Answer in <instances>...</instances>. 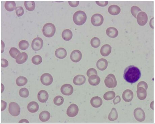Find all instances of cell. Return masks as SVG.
<instances>
[{
  "label": "cell",
  "instance_id": "obj_40",
  "mask_svg": "<svg viewBox=\"0 0 155 124\" xmlns=\"http://www.w3.org/2000/svg\"><path fill=\"white\" fill-rule=\"evenodd\" d=\"M20 96L23 98H27L29 96V90L26 88H23L20 89L19 92Z\"/></svg>",
  "mask_w": 155,
  "mask_h": 124
},
{
  "label": "cell",
  "instance_id": "obj_49",
  "mask_svg": "<svg viewBox=\"0 0 155 124\" xmlns=\"http://www.w3.org/2000/svg\"><path fill=\"white\" fill-rule=\"evenodd\" d=\"M1 53H3L4 52V48L5 47V45L4 43L3 42V41H1Z\"/></svg>",
  "mask_w": 155,
  "mask_h": 124
},
{
  "label": "cell",
  "instance_id": "obj_3",
  "mask_svg": "<svg viewBox=\"0 0 155 124\" xmlns=\"http://www.w3.org/2000/svg\"><path fill=\"white\" fill-rule=\"evenodd\" d=\"M42 31L43 35L45 37H51L55 35L56 31V28L53 24L48 23L44 25Z\"/></svg>",
  "mask_w": 155,
  "mask_h": 124
},
{
  "label": "cell",
  "instance_id": "obj_21",
  "mask_svg": "<svg viewBox=\"0 0 155 124\" xmlns=\"http://www.w3.org/2000/svg\"><path fill=\"white\" fill-rule=\"evenodd\" d=\"M88 83L92 86H97L99 84L100 82V79L97 75H91L88 78Z\"/></svg>",
  "mask_w": 155,
  "mask_h": 124
},
{
  "label": "cell",
  "instance_id": "obj_15",
  "mask_svg": "<svg viewBox=\"0 0 155 124\" xmlns=\"http://www.w3.org/2000/svg\"><path fill=\"white\" fill-rule=\"evenodd\" d=\"M122 97L124 101L127 102L131 101L134 97L133 92L130 90H126L123 93Z\"/></svg>",
  "mask_w": 155,
  "mask_h": 124
},
{
  "label": "cell",
  "instance_id": "obj_8",
  "mask_svg": "<svg viewBox=\"0 0 155 124\" xmlns=\"http://www.w3.org/2000/svg\"><path fill=\"white\" fill-rule=\"evenodd\" d=\"M40 81L44 85L48 86L51 85L53 83V78L50 74L45 73L41 76Z\"/></svg>",
  "mask_w": 155,
  "mask_h": 124
},
{
  "label": "cell",
  "instance_id": "obj_18",
  "mask_svg": "<svg viewBox=\"0 0 155 124\" xmlns=\"http://www.w3.org/2000/svg\"><path fill=\"white\" fill-rule=\"evenodd\" d=\"M86 77L84 75H78L75 76L73 79L74 84L77 85H81L85 83Z\"/></svg>",
  "mask_w": 155,
  "mask_h": 124
},
{
  "label": "cell",
  "instance_id": "obj_43",
  "mask_svg": "<svg viewBox=\"0 0 155 124\" xmlns=\"http://www.w3.org/2000/svg\"><path fill=\"white\" fill-rule=\"evenodd\" d=\"M140 87H144V88L147 90L148 89V85L145 82L142 81L139 82L137 85V88Z\"/></svg>",
  "mask_w": 155,
  "mask_h": 124
},
{
  "label": "cell",
  "instance_id": "obj_39",
  "mask_svg": "<svg viewBox=\"0 0 155 124\" xmlns=\"http://www.w3.org/2000/svg\"><path fill=\"white\" fill-rule=\"evenodd\" d=\"M141 12H142L141 10L139 8L136 6H133L131 8V12L132 14L135 18H136L138 14Z\"/></svg>",
  "mask_w": 155,
  "mask_h": 124
},
{
  "label": "cell",
  "instance_id": "obj_42",
  "mask_svg": "<svg viewBox=\"0 0 155 124\" xmlns=\"http://www.w3.org/2000/svg\"><path fill=\"white\" fill-rule=\"evenodd\" d=\"M87 76L89 77L90 76L92 75H98L96 69L92 68L88 70L86 72Z\"/></svg>",
  "mask_w": 155,
  "mask_h": 124
},
{
  "label": "cell",
  "instance_id": "obj_25",
  "mask_svg": "<svg viewBox=\"0 0 155 124\" xmlns=\"http://www.w3.org/2000/svg\"><path fill=\"white\" fill-rule=\"evenodd\" d=\"M106 34L108 37L114 38L117 37L118 35V31L115 28L110 27L106 29Z\"/></svg>",
  "mask_w": 155,
  "mask_h": 124
},
{
  "label": "cell",
  "instance_id": "obj_10",
  "mask_svg": "<svg viewBox=\"0 0 155 124\" xmlns=\"http://www.w3.org/2000/svg\"><path fill=\"white\" fill-rule=\"evenodd\" d=\"M79 112V108L78 106L75 104L70 105L67 111V114L68 116L73 117L78 115Z\"/></svg>",
  "mask_w": 155,
  "mask_h": 124
},
{
  "label": "cell",
  "instance_id": "obj_23",
  "mask_svg": "<svg viewBox=\"0 0 155 124\" xmlns=\"http://www.w3.org/2000/svg\"><path fill=\"white\" fill-rule=\"evenodd\" d=\"M39 107V105L37 102L32 101L28 104L27 108L30 112L35 113L38 111Z\"/></svg>",
  "mask_w": 155,
  "mask_h": 124
},
{
  "label": "cell",
  "instance_id": "obj_13",
  "mask_svg": "<svg viewBox=\"0 0 155 124\" xmlns=\"http://www.w3.org/2000/svg\"><path fill=\"white\" fill-rule=\"evenodd\" d=\"M82 54L81 52L78 50H74L70 55V59L74 63H78L81 60Z\"/></svg>",
  "mask_w": 155,
  "mask_h": 124
},
{
  "label": "cell",
  "instance_id": "obj_24",
  "mask_svg": "<svg viewBox=\"0 0 155 124\" xmlns=\"http://www.w3.org/2000/svg\"><path fill=\"white\" fill-rule=\"evenodd\" d=\"M146 90L144 87H140L137 88V95L139 99L142 101L146 99L147 95Z\"/></svg>",
  "mask_w": 155,
  "mask_h": 124
},
{
  "label": "cell",
  "instance_id": "obj_5",
  "mask_svg": "<svg viewBox=\"0 0 155 124\" xmlns=\"http://www.w3.org/2000/svg\"><path fill=\"white\" fill-rule=\"evenodd\" d=\"M9 112L13 116L16 117L20 114L21 108L17 103L15 102H11L9 103Z\"/></svg>",
  "mask_w": 155,
  "mask_h": 124
},
{
  "label": "cell",
  "instance_id": "obj_30",
  "mask_svg": "<svg viewBox=\"0 0 155 124\" xmlns=\"http://www.w3.org/2000/svg\"><path fill=\"white\" fill-rule=\"evenodd\" d=\"M118 114L115 108H112L111 112L108 116V119L110 121H116L118 119Z\"/></svg>",
  "mask_w": 155,
  "mask_h": 124
},
{
  "label": "cell",
  "instance_id": "obj_44",
  "mask_svg": "<svg viewBox=\"0 0 155 124\" xmlns=\"http://www.w3.org/2000/svg\"><path fill=\"white\" fill-rule=\"evenodd\" d=\"M9 65L8 62L6 59H1V67L2 68H6Z\"/></svg>",
  "mask_w": 155,
  "mask_h": 124
},
{
  "label": "cell",
  "instance_id": "obj_47",
  "mask_svg": "<svg viewBox=\"0 0 155 124\" xmlns=\"http://www.w3.org/2000/svg\"><path fill=\"white\" fill-rule=\"evenodd\" d=\"M121 101V99L119 96H117L114 99L113 102L114 105H116L120 103Z\"/></svg>",
  "mask_w": 155,
  "mask_h": 124
},
{
  "label": "cell",
  "instance_id": "obj_46",
  "mask_svg": "<svg viewBox=\"0 0 155 124\" xmlns=\"http://www.w3.org/2000/svg\"><path fill=\"white\" fill-rule=\"evenodd\" d=\"M79 1H68L69 5L72 7H76L79 4Z\"/></svg>",
  "mask_w": 155,
  "mask_h": 124
},
{
  "label": "cell",
  "instance_id": "obj_1",
  "mask_svg": "<svg viewBox=\"0 0 155 124\" xmlns=\"http://www.w3.org/2000/svg\"><path fill=\"white\" fill-rule=\"evenodd\" d=\"M141 76L140 70L134 65H130L125 70L123 77L125 81L131 84L136 83Z\"/></svg>",
  "mask_w": 155,
  "mask_h": 124
},
{
  "label": "cell",
  "instance_id": "obj_31",
  "mask_svg": "<svg viewBox=\"0 0 155 124\" xmlns=\"http://www.w3.org/2000/svg\"><path fill=\"white\" fill-rule=\"evenodd\" d=\"M28 80L25 77L20 76L16 80V83L19 87H22L25 85L27 83Z\"/></svg>",
  "mask_w": 155,
  "mask_h": 124
},
{
  "label": "cell",
  "instance_id": "obj_32",
  "mask_svg": "<svg viewBox=\"0 0 155 124\" xmlns=\"http://www.w3.org/2000/svg\"><path fill=\"white\" fill-rule=\"evenodd\" d=\"M24 5L26 9L29 11H33L35 9V3L34 1H25Z\"/></svg>",
  "mask_w": 155,
  "mask_h": 124
},
{
  "label": "cell",
  "instance_id": "obj_35",
  "mask_svg": "<svg viewBox=\"0 0 155 124\" xmlns=\"http://www.w3.org/2000/svg\"><path fill=\"white\" fill-rule=\"evenodd\" d=\"M91 45L94 48H97L100 45V41L99 38L94 37L91 41Z\"/></svg>",
  "mask_w": 155,
  "mask_h": 124
},
{
  "label": "cell",
  "instance_id": "obj_17",
  "mask_svg": "<svg viewBox=\"0 0 155 124\" xmlns=\"http://www.w3.org/2000/svg\"><path fill=\"white\" fill-rule=\"evenodd\" d=\"M102 103V100L98 96L93 97L90 101L91 104L95 108H98L101 106Z\"/></svg>",
  "mask_w": 155,
  "mask_h": 124
},
{
  "label": "cell",
  "instance_id": "obj_38",
  "mask_svg": "<svg viewBox=\"0 0 155 124\" xmlns=\"http://www.w3.org/2000/svg\"><path fill=\"white\" fill-rule=\"evenodd\" d=\"M32 61L34 64L39 65L41 63L42 61V58L40 55H35L32 58Z\"/></svg>",
  "mask_w": 155,
  "mask_h": 124
},
{
  "label": "cell",
  "instance_id": "obj_4",
  "mask_svg": "<svg viewBox=\"0 0 155 124\" xmlns=\"http://www.w3.org/2000/svg\"><path fill=\"white\" fill-rule=\"evenodd\" d=\"M104 83L106 86L109 88L116 87L117 85V81L115 76L112 74H108L104 80Z\"/></svg>",
  "mask_w": 155,
  "mask_h": 124
},
{
  "label": "cell",
  "instance_id": "obj_37",
  "mask_svg": "<svg viewBox=\"0 0 155 124\" xmlns=\"http://www.w3.org/2000/svg\"><path fill=\"white\" fill-rule=\"evenodd\" d=\"M21 53L19 50L14 47L11 48L9 51L10 55L14 59H16L17 56Z\"/></svg>",
  "mask_w": 155,
  "mask_h": 124
},
{
  "label": "cell",
  "instance_id": "obj_22",
  "mask_svg": "<svg viewBox=\"0 0 155 124\" xmlns=\"http://www.w3.org/2000/svg\"><path fill=\"white\" fill-rule=\"evenodd\" d=\"M55 54L56 56L60 59H64L67 54V51L63 48H60L56 50Z\"/></svg>",
  "mask_w": 155,
  "mask_h": 124
},
{
  "label": "cell",
  "instance_id": "obj_45",
  "mask_svg": "<svg viewBox=\"0 0 155 124\" xmlns=\"http://www.w3.org/2000/svg\"><path fill=\"white\" fill-rule=\"evenodd\" d=\"M96 3L101 7H105L108 4V1H96Z\"/></svg>",
  "mask_w": 155,
  "mask_h": 124
},
{
  "label": "cell",
  "instance_id": "obj_41",
  "mask_svg": "<svg viewBox=\"0 0 155 124\" xmlns=\"http://www.w3.org/2000/svg\"><path fill=\"white\" fill-rule=\"evenodd\" d=\"M16 13L18 17H21L24 13V9L23 7L19 6L16 7Z\"/></svg>",
  "mask_w": 155,
  "mask_h": 124
},
{
  "label": "cell",
  "instance_id": "obj_20",
  "mask_svg": "<svg viewBox=\"0 0 155 124\" xmlns=\"http://www.w3.org/2000/svg\"><path fill=\"white\" fill-rule=\"evenodd\" d=\"M111 47L109 45L106 44L102 47L100 49V53L103 56H107L111 53Z\"/></svg>",
  "mask_w": 155,
  "mask_h": 124
},
{
  "label": "cell",
  "instance_id": "obj_19",
  "mask_svg": "<svg viewBox=\"0 0 155 124\" xmlns=\"http://www.w3.org/2000/svg\"><path fill=\"white\" fill-rule=\"evenodd\" d=\"M28 59V55L27 53L22 52L20 53L18 55L16 59V63L19 64L25 63L27 61Z\"/></svg>",
  "mask_w": 155,
  "mask_h": 124
},
{
  "label": "cell",
  "instance_id": "obj_16",
  "mask_svg": "<svg viewBox=\"0 0 155 124\" xmlns=\"http://www.w3.org/2000/svg\"><path fill=\"white\" fill-rule=\"evenodd\" d=\"M108 66V62L107 60L104 59H101L98 60L97 62L96 66L99 70H105L107 68Z\"/></svg>",
  "mask_w": 155,
  "mask_h": 124
},
{
  "label": "cell",
  "instance_id": "obj_14",
  "mask_svg": "<svg viewBox=\"0 0 155 124\" xmlns=\"http://www.w3.org/2000/svg\"><path fill=\"white\" fill-rule=\"evenodd\" d=\"M49 95L47 92L44 90H42L39 92L38 94V99L41 103H45L47 101Z\"/></svg>",
  "mask_w": 155,
  "mask_h": 124
},
{
  "label": "cell",
  "instance_id": "obj_34",
  "mask_svg": "<svg viewBox=\"0 0 155 124\" xmlns=\"http://www.w3.org/2000/svg\"><path fill=\"white\" fill-rule=\"evenodd\" d=\"M29 45L28 42L25 40H22L19 43V48L22 50H25L29 48Z\"/></svg>",
  "mask_w": 155,
  "mask_h": 124
},
{
  "label": "cell",
  "instance_id": "obj_7",
  "mask_svg": "<svg viewBox=\"0 0 155 124\" xmlns=\"http://www.w3.org/2000/svg\"><path fill=\"white\" fill-rule=\"evenodd\" d=\"M43 45V42L41 38L37 37L34 39L32 41V48L34 51H38L42 48Z\"/></svg>",
  "mask_w": 155,
  "mask_h": 124
},
{
  "label": "cell",
  "instance_id": "obj_6",
  "mask_svg": "<svg viewBox=\"0 0 155 124\" xmlns=\"http://www.w3.org/2000/svg\"><path fill=\"white\" fill-rule=\"evenodd\" d=\"M104 19L103 16L100 14L97 13L94 14L92 16L91 22L92 24L95 26H99L102 25L104 22Z\"/></svg>",
  "mask_w": 155,
  "mask_h": 124
},
{
  "label": "cell",
  "instance_id": "obj_28",
  "mask_svg": "<svg viewBox=\"0 0 155 124\" xmlns=\"http://www.w3.org/2000/svg\"><path fill=\"white\" fill-rule=\"evenodd\" d=\"M62 37L66 41H69L72 39L73 34L72 31L69 29H66L62 32Z\"/></svg>",
  "mask_w": 155,
  "mask_h": 124
},
{
  "label": "cell",
  "instance_id": "obj_48",
  "mask_svg": "<svg viewBox=\"0 0 155 124\" xmlns=\"http://www.w3.org/2000/svg\"><path fill=\"white\" fill-rule=\"evenodd\" d=\"M1 111H3L6 109L7 107V103L4 101L2 100L1 101Z\"/></svg>",
  "mask_w": 155,
  "mask_h": 124
},
{
  "label": "cell",
  "instance_id": "obj_33",
  "mask_svg": "<svg viewBox=\"0 0 155 124\" xmlns=\"http://www.w3.org/2000/svg\"><path fill=\"white\" fill-rule=\"evenodd\" d=\"M115 92L113 91H110L106 92L104 94V98L106 101H110L114 99L115 97Z\"/></svg>",
  "mask_w": 155,
  "mask_h": 124
},
{
  "label": "cell",
  "instance_id": "obj_12",
  "mask_svg": "<svg viewBox=\"0 0 155 124\" xmlns=\"http://www.w3.org/2000/svg\"><path fill=\"white\" fill-rule=\"evenodd\" d=\"M73 87L69 84H65L61 87V91L62 93L64 95H71L73 93Z\"/></svg>",
  "mask_w": 155,
  "mask_h": 124
},
{
  "label": "cell",
  "instance_id": "obj_11",
  "mask_svg": "<svg viewBox=\"0 0 155 124\" xmlns=\"http://www.w3.org/2000/svg\"><path fill=\"white\" fill-rule=\"evenodd\" d=\"M137 21L139 25L141 26L145 25L148 21V16L144 12H141L136 17Z\"/></svg>",
  "mask_w": 155,
  "mask_h": 124
},
{
  "label": "cell",
  "instance_id": "obj_36",
  "mask_svg": "<svg viewBox=\"0 0 155 124\" xmlns=\"http://www.w3.org/2000/svg\"><path fill=\"white\" fill-rule=\"evenodd\" d=\"M64 99L61 96H57L53 99V103L57 106L62 105L64 103Z\"/></svg>",
  "mask_w": 155,
  "mask_h": 124
},
{
  "label": "cell",
  "instance_id": "obj_50",
  "mask_svg": "<svg viewBox=\"0 0 155 124\" xmlns=\"http://www.w3.org/2000/svg\"><path fill=\"white\" fill-rule=\"evenodd\" d=\"M19 123H29V122L27 119H23L19 121Z\"/></svg>",
  "mask_w": 155,
  "mask_h": 124
},
{
  "label": "cell",
  "instance_id": "obj_9",
  "mask_svg": "<svg viewBox=\"0 0 155 124\" xmlns=\"http://www.w3.org/2000/svg\"><path fill=\"white\" fill-rule=\"evenodd\" d=\"M135 118L139 122H143L145 119V114L143 110L140 107L137 108L134 111Z\"/></svg>",
  "mask_w": 155,
  "mask_h": 124
},
{
  "label": "cell",
  "instance_id": "obj_51",
  "mask_svg": "<svg viewBox=\"0 0 155 124\" xmlns=\"http://www.w3.org/2000/svg\"><path fill=\"white\" fill-rule=\"evenodd\" d=\"M1 93H2L3 91H4V90L5 87H4V86L3 84L1 83Z\"/></svg>",
  "mask_w": 155,
  "mask_h": 124
},
{
  "label": "cell",
  "instance_id": "obj_2",
  "mask_svg": "<svg viewBox=\"0 0 155 124\" xmlns=\"http://www.w3.org/2000/svg\"><path fill=\"white\" fill-rule=\"evenodd\" d=\"M87 17L86 13L82 11H76L74 14L73 19L74 23L76 25H81L86 22Z\"/></svg>",
  "mask_w": 155,
  "mask_h": 124
},
{
  "label": "cell",
  "instance_id": "obj_29",
  "mask_svg": "<svg viewBox=\"0 0 155 124\" xmlns=\"http://www.w3.org/2000/svg\"><path fill=\"white\" fill-rule=\"evenodd\" d=\"M5 7L7 11H12L16 9V3L14 1H7L5 3Z\"/></svg>",
  "mask_w": 155,
  "mask_h": 124
},
{
  "label": "cell",
  "instance_id": "obj_26",
  "mask_svg": "<svg viewBox=\"0 0 155 124\" xmlns=\"http://www.w3.org/2000/svg\"><path fill=\"white\" fill-rule=\"evenodd\" d=\"M108 11L110 14L116 15L120 13L121 9L120 7L117 5H112L108 8Z\"/></svg>",
  "mask_w": 155,
  "mask_h": 124
},
{
  "label": "cell",
  "instance_id": "obj_27",
  "mask_svg": "<svg viewBox=\"0 0 155 124\" xmlns=\"http://www.w3.org/2000/svg\"><path fill=\"white\" fill-rule=\"evenodd\" d=\"M50 113L47 111H44L41 112L39 116V119L42 122H45L49 121L50 118Z\"/></svg>",
  "mask_w": 155,
  "mask_h": 124
}]
</instances>
